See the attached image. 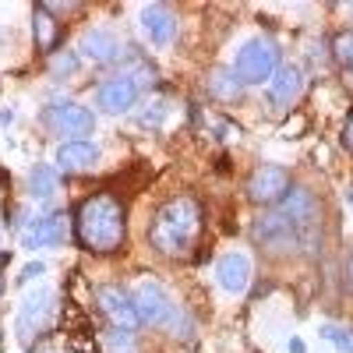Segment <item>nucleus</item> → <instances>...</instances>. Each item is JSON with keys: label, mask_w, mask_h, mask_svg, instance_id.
<instances>
[{"label": "nucleus", "mask_w": 353, "mask_h": 353, "mask_svg": "<svg viewBox=\"0 0 353 353\" xmlns=\"http://www.w3.org/2000/svg\"><path fill=\"white\" fill-rule=\"evenodd\" d=\"M293 181H290V170L286 166H276V163H261L251 170L248 184H244V194L248 201L261 205V209H272V205H279L286 194H290Z\"/></svg>", "instance_id": "423d86ee"}, {"label": "nucleus", "mask_w": 353, "mask_h": 353, "mask_svg": "<svg viewBox=\"0 0 353 353\" xmlns=\"http://www.w3.org/2000/svg\"><path fill=\"white\" fill-rule=\"evenodd\" d=\"M74 71H78V53L57 50V53L50 57V74H53V78H71Z\"/></svg>", "instance_id": "4be33fe9"}, {"label": "nucleus", "mask_w": 353, "mask_h": 353, "mask_svg": "<svg viewBox=\"0 0 353 353\" xmlns=\"http://www.w3.org/2000/svg\"><path fill=\"white\" fill-rule=\"evenodd\" d=\"M28 188H32V198H53L57 188H61V181H57V170L50 166H36L32 173H28Z\"/></svg>", "instance_id": "aec40b11"}, {"label": "nucleus", "mask_w": 353, "mask_h": 353, "mask_svg": "<svg viewBox=\"0 0 353 353\" xmlns=\"http://www.w3.org/2000/svg\"><path fill=\"white\" fill-rule=\"evenodd\" d=\"M339 141H343V149H346V152H353V113L346 117V124H343V134H339Z\"/></svg>", "instance_id": "a878e982"}, {"label": "nucleus", "mask_w": 353, "mask_h": 353, "mask_svg": "<svg viewBox=\"0 0 353 353\" xmlns=\"http://www.w3.org/2000/svg\"><path fill=\"white\" fill-rule=\"evenodd\" d=\"M269 92H272V103H279V106H293L301 99V92H304V74H301V68H293V64H279V71L272 74V81H269Z\"/></svg>", "instance_id": "a211bd4d"}, {"label": "nucleus", "mask_w": 353, "mask_h": 353, "mask_svg": "<svg viewBox=\"0 0 353 353\" xmlns=\"http://www.w3.org/2000/svg\"><path fill=\"white\" fill-rule=\"evenodd\" d=\"M50 311H53V290H46V286H39L36 293H28V297L21 301L18 318H14V336H18V343H21L25 350L46 332Z\"/></svg>", "instance_id": "6e6552de"}, {"label": "nucleus", "mask_w": 353, "mask_h": 353, "mask_svg": "<svg viewBox=\"0 0 353 353\" xmlns=\"http://www.w3.org/2000/svg\"><path fill=\"white\" fill-rule=\"evenodd\" d=\"M43 124L50 134H61L68 141H88V134L96 131V113L74 99H57L43 110Z\"/></svg>", "instance_id": "7ed1b4c3"}, {"label": "nucleus", "mask_w": 353, "mask_h": 353, "mask_svg": "<svg viewBox=\"0 0 353 353\" xmlns=\"http://www.w3.org/2000/svg\"><path fill=\"white\" fill-rule=\"evenodd\" d=\"M53 163L64 173H88L99 163V145L96 141H64L61 149H57Z\"/></svg>", "instance_id": "ddd939ff"}, {"label": "nucleus", "mask_w": 353, "mask_h": 353, "mask_svg": "<svg viewBox=\"0 0 353 353\" xmlns=\"http://www.w3.org/2000/svg\"><path fill=\"white\" fill-rule=\"evenodd\" d=\"M141 28H145V36H149L156 46H170L173 36H176V18H173L170 8L149 4V8H141Z\"/></svg>", "instance_id": "f3484780"}, {"label": "nucleus", "mask_w": 353, "mask_h": 353, "mask_svg": "<svg viewBox=\"0 0 353 353\" xmlns=\"http://www.w3.org/2000/svg\"><path fill=\"white\" fill-rule=\"evenodd\" d=\"M74 241L92 251V254H113V251H124L128 244V209L124 201L99 191L92 198H85L74 212Z\"/></svg>", "instance_id": "f257e3e1"}, {"label": "nucleus", "mask_w": 353, "mask_h": 353, "mask_svg": "<svg viewBox=\"0 0 353 353\" xmlns=\"http://www.w3.org/2000/svg\"><path fill=\"white\" fill-rule=\"evenodd\" d=\"M205 88H209V96L219 99V103H241V96H244V81L237 78L233 68H216L209 74V81H205Z\"/></svg>", "instance_id": "6ab92c4d"}, {"label": "nucleus", "mask_w": 353, "mask_h": 353, "mask_svg": "<svg viewBox=\"0 0 353 353\" xmlns=\"http://www.w3.org/2000/svg\"><path fill=\"white\" fill-rule=\"evenodd\" d=\"M279 212L293 223V230H297L301 237V248H314L318 241V230H321V205L318 198L307 191V188H290V194L279 201Z\"/></svg>", "instance_id": "20e7f679"}, {"label": "nucleus", "mask_w": 353, "mask_h": 353, "mask_svg": "<svg viewBox=\"0 0 353 353\" xmlns=\"http://www.w3.org/2000/svg\"><path fill=\"white\" fill-rule=\"evenodd\" d=\"M290 353H304V343L301 339H290Z\"/></svg>", "instance_id": "cd10ccee"}, {"label": "nucleus", "mask_w": 353, "mask_h": 353, "mask_svg": "<svg viewBox=\"0 0 353 353\" xmlns=\"http://www.w3.org/2000/svg\"><path fill=\"white\" fill-rule=\"evenodd\" d=\"M251 241H254L258 248H265L269 254H290L293 248H301L297 230H293V223H290L279 209L261 212V216L251 223Z\"/></svg>", "instance_id": "0eeeda50"}, {"label": "nucleus", "mask_w": 353, "mask_h": 353, "mask_svg": "<svg viewBox=\"0 0 353 353\" xmlns=\"http://www.w3.org/2000/svg\"><path fill=\"white\" fill-rule=\"evenodd\" d=\"M131 301L138 307V318L141 325H173V301L166 297V290L152 279H141L131 293Z\"/></svg>", "instance_id": "9d476101"}, {"label": "nucleus", "mask_w": 353, "mask_h": 353, "mask_svg": "<svg viewBox=\"0 0 353 353\" xmlns=\"http://www.w3.org/2000/svg\"><path fill=\"white\" fill-rule=\"evenodd\" d=\"M138 92H141V88H138V81L131 74H117V78H110V81L99 85L96 106L103 113H128L138 103Z\"/></svg>", "instance_id": "f8f14e48"}, {"label": "nucleus", "mask_w": 353, "mask_h": 353, "mask_svg": "<svg viewBox=\"0 0 353 353\" xmlns=\"http://www.w3.org/2000/svg\"><path fill=\"white\" fill-rule=\"evenodd\" d=\"M205 226V209L194 198H170L152 216L149 244L166 258H191Z\"/></svg>", "instance_id": "f03ea898"}, {"label": "nucleus", "mask_w": 353, "mask_h": 353, "mask_svg": "<svg viewBox=\"0 0 353 353\" xmlns=\"http://www.w3.org/2000/svg\"><path fill=\"white\" fill-rule=\"evenodd\" d=\"M321 336H325V339H332L339 350H353V339H350V332H343V329H332V325H325V329H321Z\"/></svg>", "instance_id": "5701e85b"}, {"label": "nucleus", "mask_w": 353, "mask_h": 353, "mask_svg": "<svg viewBox=\"0 0 353 353\" xmlns=\"http://www.w3.org/2000/svg\"><path fill=\"white\" fill-rule=\"evenodd\" d=\"M43 8L57 18V14H74V11H81V4H50V0H43Z\"/></svg>", "instance_id": "393cba45"}, {"label": "nucleus", "mask_w": 353, "mask_h": 353, "mask_svg": "<svg viewBox=\"0 0 353 353\" xmlns=\"http://www.w3.org/2000/svg\"><path fill=\"white\" fill-rule=\"evenodd\" d=\"M32 39H36V50L43 57H53L64 43V28H61V18H53L43 4L32 8Z\"/></svg>", "instance_id": "2eb2a0df"}, {"label": "nucleus", "mask_w": 353, "mask_h": 353, "mask_svg": "<svg viewBox=\"0 0 353 353\" xmlns=\"http://www.w3.org/2000/svg\"><path fill=\"white\" fill-rule=\"evenodd\" d=\"M216 283L226 293H244L248 283H251V261H248V254H241V251L223 254L216 261Z\"/></svg>", "instance_id": "4468645a"}, {"label": "nucleus", "mask_w": 353, "mask_h": 353, "mask_svg": "<svg viewBox=\"0 0 353 353\" xmlns=\"http://www.w3.org/2000/svg\"><path fill=\"white\" fill-rule=\"evenodd\" d=\"M233 71L244 85H261L272 81V74L279 71V50L272 39H248L233 61Z\"/></svg>", "instance_id": "39448f33"}, {"label": "nucleus", "mask_w": 353, "mask_h": 353, "mask_svg": "<svg viewBox=\"0 0 353 353\" xmlns=\"http://www.w3.org/2000/svg\"><path fill=\"white\" fill-rule=\"evenodd\" d=\"M78 53L85 57V61H92V64H110V61L121 57V39H117L113 32H106V28H92V32L81 36Z\"/></svg>", "instance_id": "dca6fc26"}, {"label": "nucleus", "mask_w": 353, "mask_h": 353, "mask_svg": "<svg viewBox=\"0 0 353 353\" xmlns=\"http://www.w3.org/2000/svg\"><path fill=\"white\" fill-rule=\"evenodd\" d=\"M346 286H350V290H353V254H350V258H346Z\"/></svg>", "instance_id": "bb28decb"}, {"label": "nucleus", "mask_w": 353, "mask_h": 353, "mask_svg": "<svg viewBox=\"0 0 353 353\" xmlns=\"http://www.w3.org/2000/svg\"><path fill=\"white\" fill-rule=\"evenodd\" d=\"M71 353H81V350H71Z\"/></svg>", "instance_id": "c756f323"}, {"label": "nucleus", "mask_w": 353, "mask_h": 353, "mask_svg": "<svg viewBox=\"0 0 353 353\" xmlns=\"http://www.w3.org/2000/svg\"><path fill=\"white\" fill-rule=\"evenodd\" d=\"M332 57L339 68L353 71V28H343V32L332 36Z\"/></svg>", "instance_id": "412c9836"}, {"label": "nucleus", "mask_w": 353, "mask_h": 353, "mask_svg": "<svg viewBox=\"0 0 353 353\" xmlns=\"http://www.w3.org/2000/svg\"><path fill=\"white\" fill-rule=\"evenodd\" d=\"M68 237H71L68 216L64 212H53V216L32 219V226L21 233V248H28V251H36V248H61Z\"/></svg>", "instance_id": "9b49d317"}, {"label": "nucleus", "mask_w": 353, "mask_h": 353, "mask_svg": "<svg viewBox=\"0 0 353 353\" xmlns=\"http://www.w3.org/2000/svg\"><path fill=\"white\" fill-rule=\"evenodd\" d=\"M43 272H46V265H43V261H28L25 269H21V276H18V283L25 286V283H32V279H39Z\"/></svg>", "instance_id": "b1692460"}, {"label": "nucleus", "mask_w": 353, "mask_h": 353, "mask_svg": "<svg viewBox=\"0 0 353 353\" xmlns=\"http://www.w3.org/2000/svg\"><path fill=\"white\" fill-rule=\"evenodd\" d=\"M96 304H99V311L106 314V321L117 332H138L141 318H138V307H134L131 293L124 286H99L96 290Z\"/></svg>", "instance_id": "1a4fd4ad"}, {"label": "nucleus", "mask_w": 353, "mask_h": 353, "mask_svg": "<svg viewBox=\"0 0 353 353\" xmlns=\"http://www.w3.org/2000/svg\"><path fill=\"white\" fill-rule=\"evenodd\" d=\"M0 297H4V276H0Z\"/></svg>", "instance_id": "c85d7f7f"}]
</instances>
